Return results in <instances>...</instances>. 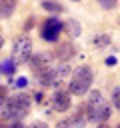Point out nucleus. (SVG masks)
Segmentation results:
<instances>
[{
    "mask_svg": "<svg viewBox=\"0 0 120 128\" xmlns=\"http://www.w3.org/2000/svg\"><path fill=\"white\" fill-rule=\"evenodd\" d=\"M84 120H90V122H106L110 116H112V110H110V104L104 100L102 92L100 90H90L88 92V102L84 104Z\"/></svg>",
    "mask_w": 120,
    "mask_h": 128,
    "instance_id": "nucleus-1",
    "label": "nucleus"
},
{
    "mask_svg": "<svg viewBox=\"0 0 120 128\" xmlns=\"http://www.w3.org/2000/svg\"><path fill=\"white\" fill-rule=\"evenodd\" d=\"M30 96L26 94H14L8 98V102L0 108V118L4 120H14V122H20V118H24L28 112H30Z\"/></svg>",
    "mask_w": 120,
    "mask_h": 128,
    "instance_id": "nucleus-2",
    "label": "nucleus"
},
{
    "mask_svg": "<svg viewBox=\"0 0 120 128\" xmlns=\"http://www.w3.org/2000/svg\"><path fill=\"white\" fill-rule=\"evenodd\" d=\"M92 80H94V74L90 70V66H78L70 80H68V88H70V94H76V96H82L88 92V88L92 86Z\"/></svg>",
    "mask_w": 120,
    "mask_h": 128,
    "instance_id": "nucleus-3",
    "label": "nucleus"
},
{
    "mask_svg": "<svg viewBox=\"0 0 120 128\" xmlns=\"http://www.w3.org/2000/svg\"><path fill=\"white\" fill-rule=\"evenodd\" d=\"M68 74H70V66H68V62H62V64L52 66L50 70L38 74V82L42 86H58V84H62L66 80Z\"/></svg>",
    "mask_w": 120,
    "mask_h": 128,
    "instance_id": "nucleus-4",
    "label": "nucleus"
},
{
    "mask_svg": "<svg viewBox=\"0 0 120 128\" xmlns=\"http://www.w3.org/2000/svg\"><path fill=\"white\" fill-rule=\"evenodd\" d=\"M14 64H26L32 58V40L28 36H18L12 44V56Z\"/></svg>",
    "mask_w": 120,
    "mask_h": 128,
    "instance_id": "nucleus-5",
    "label": "nucleus"
},
{
    "mask_svg": "<svg viewBox=\"0 0 120 128\" xmlns=\"http://www.w3.org/2000/svg\"><path fill=\"white\" fill-rule=\"evenodd\" d=\"M62 28H64V24H62L56 16H52V18L44 20V24H42V28H40V34H42V38H44L46 42H56L58 36H60V32H62Z\"/></svg>",
    "mask_w": 120,
    "mask_h": 128,
    "instance_id": "nucleus-6",
    "label": "nucleus"
},
{
    "mask_svg": "<svg viewBox=\"0 0 120 128\" xmlns=\"http://www.w3.org/2000/svg\"><path fill=\"white\" fill-rule=\"evenodd\" d=\"M28 64H30L32 72H36V76H38V74H42V72H46V70H50L54 66V54H50V52H38V54H34L30 58Z\"/></svg>",
    "mask_w": 120,
    "mask_h": 128,
    "instance_id": "nucleus-7",
    "label": "nucleus"
},
{
    "mask_svg": "<svg viewBox=\"0 0 120 128\" xmlns=\"http://www.w3.org/2000/svg\"><path fill=\"white\" fill-rule=\"evenodd\" d=\"M50 102H52V108H54L56 112H66V110L70 108V104H72V98H70V92L56 90V92L52 94Z\"/></svg>",
    "mask_w": 120,
    "mask_h": 128,
    "instance_id": "nucleus-8",
    "label": "nucleus"
},
{
    "mask_svg": "<svg viewBox=\"0 0 120 128\" xmlns=\"http://www.w3.org/2000/svg\"><path fill=\"white\" fill-rule=\"evenodd\" d=\"M56 128H86V120L82 116H72V118H64L56 124Z\"/></svg>",
    "mask_w": 120,
    "mask_h": 128,
    "instance_id": "nucleus-9",
    "label": "nucleus"
},
{
    "mask_svg": "<svg viewBox=\"0 0 120 128\" xmlns=\"http://www.w3.org/2000/svg\"><path fill=\"white\" fill-rule=\"evenodd\" d=\"M72 56H74V46H72V44L66 42V44H60V46H58V50H56V58H60L62 62H68Z\"/></svg>",
    "mask_w": 120,
    "mask_h": 128,
    "instance_id": "nucleus-10",
    "label": "nucleus"
},
{
    "mask_svg": "<svg viewBox=\"0 0 120 128\" xmlns=\"http://www.w3.org/2000/svg\"><path fill=\"white\" fill-rule=\"evenodd\" d=\"M16 8L14 0H0V18H8Z\"/></svg>",
    "mask_w": 120,
    "mask_h": 128,
    "instance_id": "nucleus-11",
    "label": "nucleus"
},
{
    "mask_svg": "<svg viewBox=\"0 0 120 128\" xmlns=\"http://www.w3.org/2000/svg\"><path fill=\"white\" fill-rule=\"evenodd\" d=\"M14 70H16V64H14L12 58H6V60L0 62V74H8V76H12Z\"/></svg>",
    "mask_w": 120,
    "mask_h": 128,
    "instance_id": "nucleus-12",
    "label": "nucleus"
},
{
    "mask_svg": "<svg viewBox=\"0 0 120 128\" xmlns=\"http://www.w3.org/2000/svg\"><path fill=\"white\" fill-rule=\"evenodd\" d=\"M64 28H66V32L72 36V38H76V36H80V24L76 22V20H68L66 24H64Z\"/></svg>",
    "mask_w": 120,
    "mask_h": 128,
    "instance_id": "nucleus-13",
    "label": "nucleus"
},
{
    "mask_svg": "<svg viewBox=\"0 0 120 128\" xmlns=\"http://www.w3.org/2000/svg\"><path fill=\"white\" fill-rule=\"evenodd\" d=\"M42 6H44L48 12H62V6H60L58 2H54V0H44Z\"/></svg>",
    "mask_w": 120,
    "mask_h": 128,
    "instance_id": "nucleus-14",
    "label": "nucleus"
},
{
    "mask_svg": "<svg viewBox=\"0 0 120 128\" xmlns=\"http://www.w3.org/2000/svg\"><path fill=\"white\" fill-rule=\"evenodd\" d=\"M110 98H112V104H114V108L120 112V84L112 88V96H110Z\"/></svg>",
    "mask_w": 120,
    "mask_h": 128,
    "instance_id": "nucleus-15",
    "label": "nucleus"
},
{
    "mask_svg": "<svg viewBox=\"0 0 120 128\" xmlns=\"http://www.w3.org/2000/svg\"><path fill=\"white\" fill-rule=\"evenodd\" d=\"M8 98H10V96H8V88L0 84V108H2V106L8 102Z\"/></svg>",
    "mask_w": 120,
    "mask_h": 128,
    "instance_id": "nucleus-16",
    "label": "nucleus"
},
{
    "mask_svg": "<svg viewBox=\"0 0 120 128\" xmlns=\"http://www.w3.org/2000/svg\"><path fill=\"white\" fill-rule=\"evenodd\" d=\"M94 44H96V46H106V44H110V38L104 36V34H98L96 40H94Z\"/></svg>",
    "mask_w": 120,
    "mask_h": 128,
    "instance_id": "nucleus-17",
    "label": "nucleus"
},
{
    "mask_svg": "<svg viewBox=\"0 0 120 128\" xmlns=\"http://www.w3.org/2000/svg\"><path fill=\"white\" fill-rule=\"evenodd\" d=\"M96 2H98L102 8L110 10V8H114V6H116V2H118V0H96Z\"/></svg>",
    "mask_w": 120,
    "mask_h": 128,
    "instance_id": "nucleus-18",
    "label": "nucleus"
},
{
    "mask_svg": "<svg viewBox=\"0 0 120 128\" xmlns=\"http://www.w3.org/2000/svg\"><path fill=\"white\" fill-rule=\"evenodd\" d=\"M28 86V80L24 78V76H20L18 80H16V88H26Z\"/></svg>",
    "mask_w": 120,
    "mask_h": 128,
    "instance_id": "nucleus-19",
    "label": "nucleus"
},
{
    "mask_svg": "<svg viewBox=\"0 0 120 128\" xmlns=\"http://www.w3.org/2000/svg\"><path fill=\"white\" fill-rule=\"evenodd\" d=\"M28 128H48V124H46V122H40V120H38V122H32V124H30Z\"/></svg>",
    "mask_w": 120,
    "mask_h": 128,
    "instance_id": "nucleus-20",
    "label": "nucleus"
},
{
    "mask_svg": "<svg viewBox=\"0 0 120 128\" xmlns=\"http://www.w3.org/2000/svg\"><path fill=\"white\" fill-rule=\"evenodd\" d=\"M106 64H108V66H114V64H116V58H114V56L106 58Z\"/></svg>",
    "mask_w": 120,
    "mask_h": 128,
    "instance_id": "nucleus-21",
    "label": "nucleus"
},
{
    "mask_svg": "<svg viewBox=\"0 0 120 128\" xmlns=\"http://www.w3.org/2000/svg\"><path fill=\"white\" fill-rule=\"evenodd\" d=\"M8 128H24V124H22V122H14V124L8 126Z\"/></svg>",
    "mask_w": 120,
    "mask_h": 128,
    "instance_id": "nucleus-22",
    "label": "nucleus"
},
{
    "mask_svg": "<svg viewBox=\"0 0 120 128\" xmlns=\"http://www.w3.org/2000/svg\"><path fill=\"white\" fill-rule=\"evenodd\" d=\"M34 98H36V102H42V98H44V96H42V92H38Z\"/></svg>",
    "mask_w": 120,
    "mask_h": 128,
    "instance_id": "nucleus-23",
    "label": "nucleus"
},
{
    "mask_svg": "<svg viewBox=\"0 0 120 128\" xmlns=\"http://www.w3.org/2000/svg\"><path fill=\"white\" fill-rule=\"evenodd\" d=\"M2 46H4V40H2V38H0V48H2Z\"/></svg>",
    "mask_w": 120,
    "mask_h": 128,
    "instance_id": "nucleus-24",
    "label": "nucleus"
},
{
    "mask_svg": "<svg viewBox=\"0 0 120 128\" xmlns=\"http://www.w3.org/2000/svg\"><path fill=\"white\" fill-rule=\"evenodd\" d=\"M98 128H108V126H102V124H100V126H98Z\"/></svg>",
    "mask_w": 120,
    "mask_h": 128,
    "instance_id": "nucleus-25",
    "label": "nucleus"
},
{
    "mask_svg": "<svg viewBox=\"0 0 120 128\" xmlns=\"http://www.w3.org/2000/svg\"><path fill=\"white\" fill-rule=\"evenodd\" d=\"M0 128H6V126H2V124H0Z\"/></svg>",
    "mask_w": 120,
    "mask_h": 128,
    "instance_id": "nucleus-26",
    "label": "nucleus"
},
{
    "mask_svg": "<svg viewBox=\"0 0 120 128\" xmlns=\"http://www.w3.org/2000/svg\"><path fill=\"white\" fill-rule=\"evenodd\" d=\"M118 128H120V126H118Z\"/></svg>",
    "mask_w": 120,
    "mask_h": 128,
    "instance_id": "nucleus-27",
    "label": "nucleus"
}]
</instances>
